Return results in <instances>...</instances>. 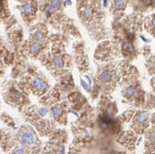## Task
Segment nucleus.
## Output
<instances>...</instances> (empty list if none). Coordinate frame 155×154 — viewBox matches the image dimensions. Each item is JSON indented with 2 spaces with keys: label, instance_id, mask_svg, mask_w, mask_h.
I'll return each mask as SVG.
<instances>
[{
  "label": "nucleus",
  "instance_id": "obj_1",
  "mask_svg": "<svg viewBox=\"0 0 155 154\" xmlns=\"http://www.w3.org/2000/svg\"><path fill=\"white\" fill-rule=\"evenodd\" d=\"M18 141L24 147H34L38 139L36 133L31 129H24L18 135Z\"/></svg>",
  "mask_w": 155,
  "mask_h": 154
},
{
  "label": "nucleus",
  "instance_id": "obj_2",
  "mask_svg": "<svg viewBox=\"0 0 155 154\" xmlns=\"http://www.w3.org/2000/svg\"><path fill=\"white\" fill-rule=\"evenodd\" d=\"M148 114L147 112H139L134 121V128L137 132H142L147 127Z\"/></svg>",
  "mask_w": 155,
  "mask_h": 154
},
{
  "label": "nucleus",
  "instance_id": "obj_3",
  "mask_svg": "<svg viewBox=\"0 0 155 154\" xmlns=\"http://www.w3.org/2000/svg\"><path fill=\"white\" fill-rule=\"evenodd\" d=\"M32 85L35 87L38 91H44L46 88V83H45V81H44L42 78H39V77L36 78V79H34L32 81Z\"/></svg>",
  "mask_w": 155,
  "mask_h": 154
},
{
  "label": "nucleus",
  "instance_id": "obj_4",
  "mask_svg": "<svg viewBox=\"0 0 155 154\" xmlns=\"http://www.w3.org/2000/svg\"><path fill=\"white\" fill-rule=\"evenodd\" d=\"M60 5V1L59 0H52L51 5L46 9V13L47 14H52L58 8Z\"/></svg>",
  "mask_w": 155,
  "mask_h": 154
},
{
  "label": "nucleus",
  "instance_id": "obj_5",
  "mask_svg": "<svg viewBox=\"0 0 155 154\" xmlns=\"http://www.w3.org/2000/svg\"><path fill=\"white\" fill-rule=\"evenodd\" d=\"M138 95H139V92L133 86H129L125 90V96L127 97V98L138 97Z\"/></svg>",
  "mask_w": 155,
  "mask_h": 154
},
{
  "label": "nucleus",
  "instance_id": "obj_6",
  "mask_svg": "<svg viewBox=\"0 0 155 154\" xmlns=\"http://www.w3.org/2000/svg\"><path fill=\"white\" fill-rule=\"evenodd\" d=\"M52 114L54 116V118L58 120H59L60 118L62 117L63 115V110L61 107L59 106H55L54 108H52Z\"/></svg>",
  "mask_w": 155,
  "mask_h": 154
},
{
  "label": "nucleus",
  "instance_id": "obj_7",
  "mask_svg": "<svg viewBox=\"0 0 155 154\" xmlns=\"http://www.w3.org/2000/svg\"><path fill=\"white\" fill-rule=\"evenodd\" d=\"M111 72L109 70H104L101 74H100V80L103 83H107L111 80Z\"/></svg>",
  "mask_w": 155,
  "mask_h": 154
},
{
  "label": "nucleus",
  "instance_id": "obj_8",
  "mask_svg": "<svg viewBox=\"0 0 155 154\" xmlns=\"http://www.w3.org/2000/svg\"><path fill=\"white\" fill-rule=\"evenodd\" d=\"M11 154H29V152L25 147L18 146L12 151Z\"/></svg>",
  "mask_w": 155,
  "mask_h": 154
},
{
  "label": "nucleus",
  "instance_id": "obj_9",
  "mask_svg": "<svg viewBox=\"0 0 155 154\" xmlns=\"http://www.w3.org/2000/svg\"><path fill=\"white\" fill-rule=\"evenodd\" d=\"M23 11L25 14L31 15L32 14V13H34V8H33L32 5H25L23 7Z\"/></svg>",
  "mask_w": 155,
  "mask_h": 154
},
{
  "label": "nucleus",
  "instance_id": "obj_10",
  "mask_svg": "<svg viewBox=\"0 0 155 154\" xmlns=\"http://www.w3.org/2000/svg\"><path fill=\"white\" fill-rule=\"evenodd\" d=\"M123 50L125 51H127V52H131V51H134V45H133V44L130 42H126L123 44Z\"/></svg>",
  "mask_w": 155,
  "mask_h": 154
},
{
  "label": "nucleus",
  "instance_id": "obj_11",
  "mask_svg": "<svg viewBox=\"0 0 155 154\" xmlns=\"http://www.w3.org/2000/svg\"><path fill=\"white\" fill-rule=\"evenodd\" d=\"M54 64H55L56 67H58V68L62 67L64 65L63 58H62L61 57H56L54 58Z\"/></svg>",
  "mask_w": 155,
  "mask_h": 154
},
{
  "label": "nucleus",
  "instance_id": "obj_12",
  "mask_svg": "<svg viewBox=\"0 0 155 154\" xmlns=\"http://www.w3.org/2000/svg\"><path fill=\"white\" fill-rule=\"evenodd\" d=\"M84 16H85V18L86 19H90V18H92V16H93V13H92V10L90 9V8H86L85 10V11H84Z\"/></svg>",
  "mask_w": 155,
  "mask_h": 154
},
{
  "label": "nucleus",
  "instance_id": "obj_13",
  "mask_svg": "<svg viewBox=\"0 0 155 154\" xmlns=\"http://www.w3.org/2000/svg\"><path fill=\"white\" fill-rule=\"evenodd\" d=\"M115 6L118 9L125 7V0H115Z\"/></svg>",
  "mask_w": 155,
  "mask_h": 154
},
{
  "label": "nucleus",
  "instance_id": "obj_14",
  "mask_svg": "<svg viewBox=\"0 0 155 154\" xmlns=\"http://www.w3.org/2000/svg\"><path fill=\"white\" fill-rule=\"evenodd\" d=\"M31 52L35 54V53H37V52L39 51V49H40V45H39L38 44H34L31 46Z\"/></svg>",
  "mask_w": 155,
  "mask_h": 154
},
{
  "label": "nucleus",
  "instance_id": "obj_15",
  "mask_svg": "<svg viewBox=\"0 0 155 154\" xmlns=\"http://www.w3.org/2000/svg\"><path fill=\"white\" fill-rule=\"evenodd\" d=\"M44 37H45V34H44V32H42V31H38L35 34V38L37 39H38V40L43 39Z\"/></svg>",
  "mask_w": 155,
  "mask_h": 154
},
{
  "label": "nucleus",
  "instance_id": "obj_16",
  "mask_svg": "<svg viewBox=\"0 0 155 154\" xmlns=\"http://www.w3.org/2000/svg\"><path fill=\"white\" fill-rule=\"evenodd\" d=\"M46 113H47V110H46L45 108H41V109L39 110V115H40L41 117H45V116L46 115Z\"/></svg>",
  "mask_w": 155,
  "mask_h": 154
}]
</instances>
